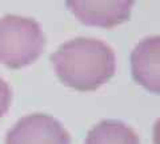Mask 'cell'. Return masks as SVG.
<instances>
[{
    "mask_svg": "<svg viewBox=\"0 0 160 144\" xmlns=\"http://www.w3.org/2000/svg\"><path fill=\"white\" fill-rule=\"evenodd\" d=\"M135 0H67V7L86 26L113 28L131 16Z\"/></svg>",
    "mask_w": 160,
    "mask_h": 144,
    "instance_id": "277c9868",
    "label": "cell"
},
{
    "mask_svg": "<svg viewBox=\"0 0 160 144\" xmlns=\"http://www.w3.org/2000/svg\"><path fill=\"white\" fill-rule=\"evenodd\" d=\"M6 144H71V136L52 116L33 113L22 117L8 131Z\"/></svg>",
    "mask_w": 160,
    "mask_h": 144,
    "instance_id": "3957f363",
    "label": "cell"
},
{
    "mask_svg": "<svg viewBox=\"0 0 160 144\" xmlns=\"http://www.w3.org/2000/svg\"><path fill=\"white\" fill-rule=\"evenodd\" d=\"M153 144H160V119L153 126Z\"/></svg>",
    "mask_w": 160,
    "mask_h": 144,
    "instance_id": "ba28073f",
    "label": "cell"
},
{
    "mask_svg": "<svg viewBox=\"0 0 160 144\" xmlns=\"http://www.w3.org/2000/svg\"><path fill=\"white\" fill-rule=\"evenodd\" d=\"M46 48V36L33 19L7 15L0 19V63L8 68H23Z\"/></svg>",
    "mask_w": 160,
    "mask_h": 144,
    "instance_id": "7a4b0ae2",
    "label": "cell"
},
{
    "mask_svg": "<svg viewBox=\"0 0 160 144\" xmlns=\"http://www.w3.org/2000/svg\"><path fill=\"white\" fill-rule=\"evenodd\" d=\"M51 60L62 83L83 92L100 88L116 71L113 49L92 37H76L62 44Z\"/></svg>",
    "mask_w": 160,
    "mask_h": 144,
    "instance_id": "6da1fadb",
    "label": "cell"
},
{
    "mask_svg": "<svg viewBox=\"0 0 160 144\" xmlns=\"http://www.w3.org/2000/svg\"><path fill=\"white\" fill-rule=\"evenodd\" d=\"M84 144H140L131 127L118 120H103L88 132Z\"/></svg>",
    "mask_w": 160,
    "mask_h": 144,
    "instance_id": "8992f818",
    "label": "cell"
},
{
    "mask_svg": "<svg viewBox=\"0 0 160 144\" xmlns=\"http://www.w3.org/2000/svg\"><path fill=\"white\" fill-rule=\"evenodd\" d=\"M131 69L138 84L160 95V35L143 39L133 48Z\"/></svg>",
    "mask_w": 160,
    "mask_h": 144,
    "instance_id": "5b68a950",
    "label": "cell"
},
{
    "mask_svg": "<svg viewBox=\"0 0 160 144\" xmlns=\"http://www.w3.org/2000/svg\"><path fill=\"white\" fill-rule=\"evenodd\" d=\"M11 99H12L11 88L6 83V80H3L0 77V119L7 113L9 106H11Z\"/></svg>",
    "mask_w": 160,
    "mask_h": 144,
    "instance_id": "52a82bcc",
    "label": "cell"
}]
</instances>
